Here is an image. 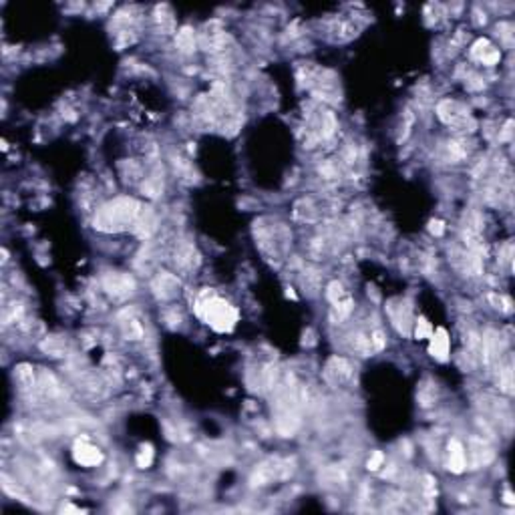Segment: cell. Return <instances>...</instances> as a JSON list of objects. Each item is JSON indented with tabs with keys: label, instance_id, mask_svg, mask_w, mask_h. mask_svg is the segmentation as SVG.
Segmentation results:
<instances>
[{
	"label": "cell",
	"instance_id": "6da1fadb",
	"mask_svg": "<svg viewBox=\"0 0 515 515\" xmlns=\"http://www.w3.org/2000/svg\"><path fill=\"white\" fill-rule=\"evenodd\" d=\"M143 204L135 197L119 195L105 204H101L93 216V228L103 234H119L133 228Z\"/></svg>",
	"mask_w": 515,
	"mask_h": 515
},
{
	"label": "cell",
	"instance_id": "7a4b0ae2",
	"mask_svg": "<svg viewBox=\"0 0 515 515\" xmlns=\"http://www.w3.org/2000/svg\"><path fill=\"white\" fill-rule=\"evenodd\" d=\"M193 310L199 320H204L210 328H214L216 332H221V334L232 332L240 320L238 308L232 302L217 296L212 288H204L197 292V296L193 300Z\"/></svg>",
	"mask_w": 515,
	"mask_h": 515
},
{
	"label": "cell",
	"instance_id": "3957f363",
	"mask_svg": "<svg viewBox=\"0 0 515 515\" xmlns=\"http://www.w3.org/2000/svg\"><path fill=\"white\" fill-rule=\"evenodd\" d=\"M435 113L439 121L447 127H451L457 133H473L477 129V121L469 113V109L455 99H443L437 103Z\"/></svg>",
	"mask_w": 515,
	"mask_h": 515
},
{
	"label": "cell",
	"instance_id": "277c9868",
	"mask_svg": "<svg viewBox=\"0 0 515 515\" xmlns=\"http://www.w3.org/2000/svg\"><path fill=\"white\" fill-rule=\"evenodd\" d=\"M338 121L332 111L318 107L312 111L308 123H306V143L308 147H314L316 143H326L336 135Z\"/></svg>",
	"mask_w": 515,
	"mask_h": 515
},
{
	"label": "cell",
	"instance_id": "5b68a950",
	"mask_svg": "<svg viewBox=\"0 0 515 515\" xmlns=\"http://www.w3.org/2000/svg\"><path fill=\"white\" fill-rule=\"evenodd\" d=\"M294 471V461L290 459H278V457H270L260 465H256V469L252 471L250 477V485L252 487H264L270 485L274 481L280 479H288Z\"/></svg>",
	"mask_w": 515,
	"mask_h": 515
},
{
	"label": "cell",
	"instance_id": "8992f818",
	"mask_svg": "<svg viewBox=\"0 0 515 515\" xmlns=\"http://www.w3.org/2000/svg\"><path fill=\"white\" fill-rule=\"evenodd\" d=\"M260 232L258 238V244L264 250V254L268 256H274V258H280L286 254L288 245H290V234L284 226L280 223H272V226H260L256 228Z\"/></svg>",
	"mask_w": 515,
	"mask_h": 515
},
{
	"label": "cell",
	"instance_id": "52a82bcc",
	"mask_svg": "<svg viewBox=\"0 0 515 515\" xmlns=\"http://www.w3.org/2000/svg\"><path fill=\"white\" fill-rule=\"evenodd\" d=\"M101 286L103 292L115 302H125L129 300L137 290L135 278L127 272H107L101 276Z\"/></svg>",
	"mask_w": 515,
	"mask_h": 515
},
{
	"label": "cell",
	"instance_id": "ba28073f",
	"mask_svg": "<svg viewBox=\"0 0 515 515\" xmlns=\"http://www.w3.org/2000/svg\"><path fill=\"white\" fill-rule=\"evenodd\" d=\"M386 314L391 318V325L403 336H410L415 316H413V304L407 298H395L386 304Z\"/></svg>",
	"mask_w": 515,
	"mask_h": 515
},
{
	"label": "cell",
	"instance_id": "9c48e42d",
	"mask_svg": "<svg viewBox=\"0 0 515 515\" xmlns=\"http://www.w3.org/2000/svg\"><path fill=\"white\" fill-rule=\"evenodd\" d=\"M151 292L160 302L175 300L182 294V280L173 272H157L155 278L151 280Z\"/></svg>",
	"mask_w": 515,
	"mask_h": 515
},
{
	"label": "cell",
	"instance_id": "30bf717a",
	"mask_svg": "<svg viewBox=\"0 0 515 515\" xmlns=\"http://www.w3.org/2000/svg\"><path fill=\"white\" fill-rule=\"evenodd\" d=\"M322 377H325L328 384L340 386V384H344V382H349V380L353 379V364H351V360L347 356L334 354V356L328 358V362L325 364Z\"/></svg>",
	"mask_w": 515,
	"mask_h": 515
},
{
	"label": "cell",
	"instance_id": "8fae6325",
	"mask_svg": "<svg viewBox=\"0 0 515 515\" xmlns=\"http://www.w3.org/2000/svg\"><path fill=\"white\" fill-rule=\"evenodd\" d=\"M451 262L465 276H479L483 272V258L467 248H451Z\"/></svg>",
	"mask_w": 515,
	"mask_h": 515
},
{
	"label": "cell",
	"instance_id": "7c38bea8",
	"mask_svg": "<svg viewBox=\"0 0 515 515\" xmlns=\"http://www.w3.org/2000/svg\"><path fill=\"white\" fill-rule=\"evenodd\" d=\"M199 262H201V258H199V252H197V248L191 244V242H179V244L175 245V250H173V264H175V268L179 272H184V274H190V272H195L199 268Z\"/></svg>",
	"mask_w": 515,
	"mask_h": 515
},
{
	"label": "cell",
	"instance_id": "4fadbf2b",
	"mask_svg": "<svg viewBox=\"0 0 515 515\" xmlns=\"http://www.w3.org/2000/svg\"><path fill=\"white\" fill-rule=\"evenodd\" d=\"M73 459L81 467H99L103 463V451L87 439H79L73 447Z\"/></svg>",
	"mask_w": 515,
	"mask_h": 515
},
{
	"label": "cell",
	"instance_id": "5bb4252c",
	"mask_svg": "<svg viewBox=\"0 0 515 515\" xmlns=\"http://www.w3.org/2000/svg\"><path fill=\"white\" fill-rule=\"evenodd\" d=\"M469 54L475 63H481L485 67H493L501 61V51L489 41V39H477L471 49H469Z\"/></svg>",
	"mask_w": 515,
	"mask_h": 515
},
{
	"label": "cell",
	"instance_id": "9a60e30c",
	"mask_svg": "<svg viewBox=\"0 0 515 515\" xmlns=\"http://www.w3.org/2000/svg\"><path fill=\"white\" fill-rule=\"evenodd\" d=\"M119 330H121V336L125 338V340H129V342H137V340H141L143 336H145V326L143 322L137 318L135 312H131V310H123L121 314H119Z\"/></svg>",
	"mask_w": 515,
	"mask_h": 515
},
{
	"label": "cell",
	"instance_id": "2e32d148",
	"mask_svg": "<svg viewBox=\"0 0 515 515\" xmlns=\"http://www.w3.org/2000/svg\"><path fill=\"white\" fill-rule=\"evenodd\" d=\"M447 469L457 475L467 469V449L457 437H453L447 445Z\"/></svg>",
	"mask_w": 515,
	"mask_h": 515
},
{
	"label": "cell",
	"instance_id": "e0dca14e",
	"mask_svg": "<svg viewBox=\"0 0 515 515\" xmlns=\"http://www.w3.org/2000/svg\"><path fill=\"white\" fill-rule=\"evenodd\" d=\"M497 371H495V382H497V388L501 393H505L507 397L514 395V362L512 358L507 356L505 360H497Z\"/></svg>",
	"mask_w": 515,
	"mask_h": 515
},
{
	"label": "cell",
	"instance_id": "ac0fdd59",
	"mask_svg": "<svg viewBox=\"0 0 515 515\" xmlns=\"http://www.w3.org/2000/svg\"><path fill=\"white\" fill-rule=\"evenodd\" d=\"M431 344H429V353L433 358L445 362L449 358V353H451V344H449V334L445 328H437L431 332Z\"/></svg>",
	"mask_w": 515,
	"mask_h": 515
},
{
	"label": "cell",
	"instance_id": "d6986e66",
	"mask_svg": "<svg viewBox=\"0 0 515 515\" xmlns=\"http://www.w3.org/2000/svg\"><path fill=\"white\" fill-rule=\"evenodd\" d=\"M12 379H14V384L23 391V393H32L34 386H36V379L39 375L34 373V369L27 364V362H21L14 366V373H12Z\"/></svg>",
	"mask_w": 515,
	"mask_h": 515
},
{
	"label": "cell",
	"instance_id": "ffe728a7",
	"mask_svg": "<svg viewBox=\"0 0 515 515\" xmlns=\"http://www.w3.org/2000/svg\"><path fill=\"white\" fill-rule=\"evenodd\" d=\"M493 457H495V453H493L491 447L483 445V443H477L467 451V467H471V469L485 467V465L493 461Z\"/></svg>",
	"mask_w": 515,
	"mask_h": 515
},
{
	"label": "cell",
	"instance_id": "44dd1931",
	"mask_svg": "<svg viewBox=\"0 0 515 515\" xmlns=\"http://www.w3.org/2000/svg\"><path fill=\"white\" fill-rule=\"evenodd\" d=\"M199 45V36L191 27H182L175 32V47L182 54H193Z\"/></svg>",
	"mask_w": 515,
	"mask_h": 515
},
{
	"label": "cell",
	"instance_id": "7402d4cb",
	"mask_svg": "<svg viewBox=\"0 0 515 515\" xmlns=\"http://www.w3.org/2000/svg\"><path fill=\"white\" fill-rule=\"evenodd\" d=\"M153 23H155V27L160 28L163 34L177 32V30H175V17H173L171 8H169L167 4L155 6V10H153Z\"/></svg>",
	"mask_w": 515,
	"mask_h": 515
},
{
	"label": "cell",
	"instance_id": "603a6c76",
	"mask_svg": "<svg viewBox=\"0 0 515 515\" xmlns=\"http://www.w3.org/2000/svg\"><path fill=\"white\" fill-rule=\"evenodd\" d=\"M469 155V145L465 139H449L445 143V162L459 163Z\"/></svg>",
	"mask_w": 515,
	"mask_h": 515
},
{
	"label": "cell",
	"instance_id": "cb8c5ba5",
	"mask_svg": "<svg viewBox=\"0 0 515 515\" xmlns=\"http://www.w3.org/2000/svg\"><path fill=\"white\" fill-rule=\"evenodd\" d=\"M141 193L149 199H155V197L163 195V175H160V171L151 173L149 177H143Z\"/></svg>",
	"mask_w": 515,
	"mask_h": 515
},
{
	"label": "cell",
	"instance_id": "d4e9b609",
	"mask_svg": "<svg viewBox=\"0 0 515 515\" xmlns=\"http://www.w3.org/2000/svg\"><path fill=\"white\" fill-rule=\"evenodd\" d=\"M320 481L325 483V487H342L347 483V473L340 467H326L320 473Z\"/></svg>",
	"mask_w": 515,
	"mask_h": 515
},
{
	"label": "cell",
	"instance_id": "484cf974",
	"mask_svg": "<svg viewBox=\"0 0 515 515\" xmlns=\"http://www.w3.org/2000/svg\"><path fill=\"white\" fill-rule=\"evenodd\" d=\"M41 349L51 356H65L67 353V340L61 336H47L45 342L41 344Z\"/></svg>",
	"mask_w": 515,
	"mask_h": 515
},
{
	"label": "cell",
	"instance_id": "4316f807",
	"mask_svg": "<svg viewBox=\"0 0 515 515\" xmlns=\"http://www.w3.org/2000/svg\"><path fill=\"white\" fill-rule=\"evenodd\" d=\"M351 294L347 292V288L338 282V280H334V282H330L328 286H326V298L330 304H336V302H340V300L349 298Z\"/></svg>",
	"mask_w": 515,
	"mask_h": 515
},
{
	"label": "cell",
	"instance_id": "83f0119b",
	"mask_svg": "<svg viewBox=\"0 0 515 515\" xmlns=\"http://www.w3.org/2000/svg\"><path fill=\"white\" fill-rule=\"evenodd\" d=\"M489 304L495 308V310H499V312H503V314H509L512 310H514V306H512V300L507 298V296H503V294H497V292H491L487 296Z\"/></svg>",
	"mask_w": 515,
	"mask_h": 515
},
{
	"label": "cell",
	"instance_id": "f1b7e54d",
	"mask_svg": "<svg viewBox=\"0 0 515 515\" xmlns=\"http://www.w3.org/2000/svg\"><path fill=\"white\" fill-rule=\"evenodd\" d=\"M153 457H155L153 447H151V445H141L139 451H137V467L147 469V467L153 463Z\"/></svg>",
	"mask_w": 515,
	"mask_h": 515
},
{
	"label": "cell",
	"instance_id": "f546056e",
	"mask_svg": "<svg viewBox=\"0 0 515 515\" xmlns=\"http://www.w3.org/2000/svg\"><path fill=\"white\" fill-rule=\"evenodd\" d=\"M415 334H417V338H429L431 336V332H433V328H431V325L427 322V318H417L415 320Z\"/></svg>",
	"mask_w": 515,
	"mask_h": 515
},
{
	"label": "cell",
	"instance_id": "4dcf8cb0",
	"mask_svg": "<svg viewBox=\"0 0 515 515\" xmlns=\"http://www.w3.org/2000/svg\"><path fill=\"white\" fill-rule=\"evenodd\" d=\"M369 471H380V467H384V453L382 451H375L371 455V459L366 463Z\"/></svg>",
	"mask_w": 515,
	"mask_h": 515
},
{
	"label": "cell",
	"instance_id": "1f68e13d",
	"mask_svg": "<svg viewBox=\"0 0 515 515\" xmlns=\"http://www.w3.org/2000/svg\"><path fill=\"white\" fill-rule=\"evenodd\" d=\"M429 232H431L433 236H441V234L445 232V223H443L441 219H431V221H429Z\"/></svg>",
	"mask_w": 515,
	"mask_h": 515
}]
</instances>
